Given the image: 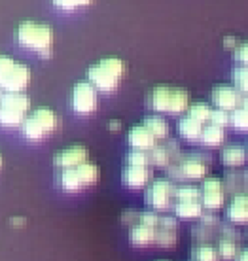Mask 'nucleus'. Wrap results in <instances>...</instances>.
Wrapping results in <instances>:
<instances>
[{
	"mask_svg": "<svg viewBox=\"0 0 248 261\" xmlns=\"http://www.w3.org/2000/svg\"><path fill=\"white\" fill-rule=\"evenodd\" d=\"M178 222L172 216H159V223L156 227V244L159 246H175L178 241Z\"/></svg>",
	"mask_w": 248,
	"mask_h": 261,
	"instance_id": "nucleus-9",
	"label": "nucleus"
},
{
	"mask_svg": "<svg viewBox=\"0 0 248 261\" xmlns=\"http://www.w3.org/2000/svg\"><path fill=\"white\" fill-rule=\"evenodd\" d=\"M210 161L212 159H210L209 153L193 151V153L180 157L178 165L182 169L184 178H188V180H203V178H207V172L210 169Z\"/></svg>",
	"mask_w": 248,
	"mask_h": 261,
	"instance_id": "nucleus-5",
	"label": "nucleus"
},
{
	"mask_svg": "<svg viewBox=\"0 0 248 261\" xmlns=\"http://www.w3.org/2000/svg\"><path fill=\"white\" fill-rule=\"evenodd\" d=\"M150 159H152V165H156V167H167V165H170L175 161V157L169 151L167 144H159V142L150 150Z\"/></svg>",
	"mask_w": 248,
	"mask_h": 261,
	"instance_id": "nucleus-28",
	"label": "nucleus"
},
{
	"mask_svg": "<svg viewBox=\"0 0 248 261\" xmlns=\"http://www.w3.org/2000/svg\"><path fill=\"white\" fill-rule=\"evenodd\" d=\"M177 186L170 178H152L146 188V202L154 210H169L175 201Z\"/></svg>",
	"mask_w": 248,
	"mask_h": 261,
	"instance_id": "nucleus-3",
	"label": "nucleus"
},
{
	"mask_svg": "<svg viewBox=\"0 0 248 261\" xmlns=\"http://www.w3.org/2000/svg\"><path fill=\"white\" fill-rule=\"evenodd\" d=\"M138 222L144 223V225H150V227H157V223H159V216H157L154 210H144V212H140Z\"/></svg>",
	"mask_w": 248,
	"mask_h": 261,
	"instance_id": "nucleus-37",
	"label": "nucleus"
},
{
	"mask_svg": "<svg viewBox=\"0 0 248 261\" xmlns=\"http://www.w3.org/2000/svg\"><path fill=\"white\" fill-rule=\"evenodd\" d=\"M216 250L220 254V259H235L237 254H239V242L237 239L229 235H224L218 239V244H216Z\"/></svg>",
	"mask_w": 248,
	"mask_h": 261,
	"instance_id": "nucleus-23",
	"label": "nucleus"
},
{
	"mask_svg": "<svg viewBox=\"0 0 248 261\" xmlns=\"http://www.w3.org/2000/svg\"><path fill=\"white\" fill-rule=\"evenodd\" d=\"M226 218L237 225L248 223V191H241L233 195L231 202L226 206Z\"/></svg>",
	"mask_w": 248,
	"mask_h": 261,
	"instance_id": "nucleus-12",
	"label": "nucleus"
},
{
	"mask_svg": "<svg viewBox=\"0 0 248 261\" xmlns=\"http://www.w3.org/2000/svg\"><path fill=\"white\" fill-rule=\"evenodd\" d=\"M59 125V119L55 116V112L49 110V108H38L34 110L29 118L23 119L21 123V129H23V135L31 140H40L46 135L53 133Z\"/></svg>",
	"mask_w": 248,
	"mask_h": 261,
	"instance_id": "nucleus-2",
	"label": "nucleus"
},
{
	"mask_svg": "<svg viewBox=\"0 0 248 261\" xmlns=\"http://www.w3.org/2000/svg\"><path fill=\"white\" fill-rule=\"evenodd\" d=\"M241 106L244 108V110H248V93H246V95H242V102H241Z\"/></svg>",
	"mask_w": 248,
	"mask_h": 261,
	"instance_id": "nucleus-45",
	"label": "nucleus"
},
{
	"mask_svg": "<svg viewBox=\"0 0 248 261\" xmlns=\"http://www.w3.org/2000/svg\"><path fill=\"white\" fill-rule=\"evenodd\" d=\"M229 125H233L237 130H248V110L239 106L229 112Z\"/></svg>",
	"mask_w": 248,
	"mask_h": 261,
	"instance_id": "nucleus-34",
	"label": "nucleus"
},
{
	"mask_svg": "<svg viewBox=\"0 0 248 261\" xmlns=\"http://www.w3.org/2000/svg\"><path fill=\"white\" fill-rule=\"evenodd\" d=\"M205 146H209V148H216V146H222L224 140H226V130L224 127L220 125H214V123H209V125H203V130H201V137H199Z\"/></svg>",
	"mask_w": 248,
	"mask_h": 261,
	"instance_id": "nucleus-19",
	"label": "nucleus"
},
{
	"mask_svg": "<svg viewBox=\"0 0 248 261\" xmlns=\"http://www.w3.org/2000/svg\"><path fill=\"white\" fill-rule=\"evenodd\" d=\"M175 201H201V188L197 186H178L175 190Z\"/></svg>",
	"mask_w": 248,
	"mask_h": 261,
	"instance_id": "nucleus-31",
	"label": "nucleus"
},
{
	"mask_svg": "<svg viewBox=\"0 0 248 261\" xmlns=\"http://www.w3.org/2000/svg\"><path fill=\"white\" fill-rule=\"evenodd\" d=\"M129 241L135 244V246H148V244H154L156 241V227H150V225H144V223H135L131 225L129 231Z\"/></svg>",
	"mask_w": 248,
	"mask_h": 261,
	"instance_id": "nucleus-16",
	"label": "nucleus"
},
{
	"mask_svg": "<svg viewBox=\"0 0 248 261\" xmlns=\"http://www.w3.org/2000/svg\"><path fill=\"white\" fill-rule=\"evenodd\" d=\"M210 98H212V105L216 106V108H222V110H235V108H239L242 102V93L237 89L235 85L231 84H220L216 85L214 89H212V95H210Z\"/></svg>",
	"mask_w": 248,
	"mask_h": 261,
	"instance_id": "nucleus-7",
	"label": "nucleus"
},
{
	"mask_svg": "<svg viewBox=\"0 0 248 261\" xmlns=\"http://www.w3.org/2000/svg\"><path fill=\"white\" fill-rule=\"evenodd\" d=\"M53 4L61 10H74L78 8V0H53Z\"/></svg>",
	"mask_w": 248,
	"mask_h": 261,
	"instance_id": "nucleus-41",
	"label": "nucleus"
},
{
	"mask_svg": "<svg viewBox=\"0 0 248 261\" xmlns=\"http://www.w3.org/2000/svg\"><path fill=\"white\" fill-rule=\"evenodd\" d=\"M246 151H248V142H246Z\"/></svg>",
	"mask_w": 248,
	"mask_h": 261,
	"instance_id": "nucleus-51",
	"label": "nucleus"
},
{
	"mask_svg": "<svg viewBox=\"0 0 248 261\" xmlns=\"http://www.w3.org/2000/svg\"><path fill=\"white\" fill-rule=\"evenodd\" d=\"M159 261H169V259H159Z\"/></svg>",
	"mask_w": 248,
	"mask_h": 261,
	"instance_id": "nucleus-50",
	"label": "nucleus"
},
{
	"mask_svg": "<svg viewBox=\"0 0 248 261\" xmlns=\"http://www.w3.org/2000/svg\"><path fill=\"white\" fill-rule=\"evenodd\" d=\"M0 167H2V157H0Z\"/></svg>",
	"mask_w": 248,
	"mask_h": 261,
	"instance_id": "nucleus-48",
	"label": "nucleus"
},
{
	"mask_svg": "<svg viewBox=\"0 0 248 261\" xmlns=\"http://www.w3.org/2000/svg\"><path fill=\"white\" fill-rule=\"evenodd\" d=\"M13 65H15V61H13L12 57H8V55H0V85H2V82H4L8 72L12 70Z\"/></svg>",
	"mask_w": 248,
	"mask_h": 261,
	"instance_id": "nucleus-38",
	"label": "nucleus"
},
{
	"mask_svg": "<svg viewBox=\"0 0 248 261\" xmlns=\"http://www.w3.org/2000/svg\"><path fill=\"white\" fill-rule=\"evenodd\" d=\"M201 186V204L205 210H218L226 204V188L224 180L214 176L203 178Z\"/></svg>",
	"mask_w": 248,
	"mask_h": 261,
	"instance_id": "nucleus-6",
	"label": "nucleus"
},
{
	"mask_svg": "<svg viewBox=\"0 0 248 261\" xmlns=\"http://www.w3.org/2000/svg\"><path fill=\"white\" fill-rule=\"evenodd\" d=\"M108 129H110V130H119V129H121V121H119V119H112V121H108Z\"/></svg>",
	"mask_w": 248,
	"mask_h": 261,
	"instance_id": "nucleus-43",
	"label": "nucleus"
},
{
	"mask_svg": "<svg viewBox=\"0 0 248 261\" xmlns=\"http://www.w3.org/2000/svg\"><path fill=\"white\" fill-rule=\"evenodd\" d=\"M224 44H226V47H237L239 42H237L235 36H226V38H224Z\"/></svg>",
	"mask_w": 248,
	"mask_h": 261,
	"instance_id": "nucleus-42",
	"label": "nucleus"
},
{
	"mask_svg": "<svg viewBox=\"0 0 248 261\" xmlns=\"http://www.w3.org/2000/svg\"><path fill=\"white\" fill-rule=\"evenodd\" d=\"M172 210L177 218H182V220H195L203 214V204L201 201H177L172 204Z\"/></svg>",
	"mask_w": 248,
	"mask_h": 261,
	"instance_id": "nucleus-20",
	"label": "nucleus"
},
{
	"mask_svg": "<svg viewBox=\"0 0 248 261\" xmlns=\"http://www.w3.org/2000/svg\"><path fill=\"white\" fill-rule=\"evenodd\" d=\"M76 172H78L80 176V182L82 186H93V184H97L98 176H101V172H98V167L95 163H89V161H84V163H80L76 167Z\"/></svg>",
	"mask_w": 248,
	"mask_h": 261,
	"instance_id": "nucleus-25",
	"label": "nucleus"
},
{
	"mask_svg": "<svg viewBox=\"0 0 248 261\" xmlns=\"http://www.w3.org/2000/svg\"><path fill=\"white\" fill-rule=\"evenodd\" d=\"M87 157H89V151L85 146H70L53 157V163L59 169H70V167H78L80 163L87 161Z\"/></svg>",
	"mask_w": 248,
	"mask_h": 261,
	"instance_id": "nucleus-14",
	"label": "nucleus"
},
{
	"mask_svg": "<svg viewBox=\"0 0 248 261\" xmlns=\"http://www.w3.org/2000/svg\"><path fill=\"white\" fill-rule=\"evenodd\" d=\"M97 102V87L89 80L78 82L74 85V89H72V108H74V112H78L82 116H87V114L95 112Z\"/></svg>",
	"mask_w": 248,
	"mask_h": 261,
	"instance_id": "nucleus-4",
	"label": "nucleus"
},
{
	"mask_svg": "<svg viewBox=\"0 0 248 261\" xmlns=\"http://www.w3.org/2000/svg\"><path fill=\"white\" fill-rule=\"evenodd\" d=\"M0 106L13 108V110H19L27 114V112L31 110V98L21 91H6L0 97Z\"/></svg>",
	"mask_w": 248,
	"mask_h": 261,
	"instance_id": "nucleus-18",
	"label": "nucleus"
},
{
	"mask_svg": "<svg viewBox=\"0 0 248 261\" xmlns=\"http://www.w3.org/2000/svg\"><path fill=\"white\" fill-rule=\"evenodd\" d=\"M98 63H103V65L106 66V68H110L114 74H118L119 78L123 76L125 72V63L119 57H105V59H101Z\"/></svg>",
	"mask_w": 248,
	"mask_h": 261,
	"instance_id": "nucleus-35",
	"label": "nucleus"
},
{
	"mask_svg": "<svg viewBox=\"0 0 248 261\" xmlns=\"http://www.w3.org/2000/svg\"><path fill=\"white\" fill-rule=\"evenodd\" d=\"M210 110H212V106L209 102H189L188 106V116L191 118H195L197 121H201V123H207L210 118Z\"/></svg>",
	"mask_w": 248,
	"mask_h": 261,
	"instance_id": "nucleus-30",
	"label": "nucleus"
},
{
	"mask_svg": "<svg viewBox=\"0 0 248 261\" xmlns=\"http://www.w3.org/2000/svg\"><path fill=\"white\" fill-rule=\"evenodd\" d=\"M189 106V93L184 89V87H172L170 89V100H169V110L167 114H182V112H188Z\"/></svg>",
	"mask_w": 248,
	"mask_h": 261,
	"instance_id": "nucleus-21",
	"label": "nucleus"
},
{
	"mask_svg": "<svg viewBox=\"0 0 248 261\" xmlns=\"http://www.w3.org/2000/svg\"><path fill=\"white\" fill-rule=\"evenodd\" d=\"M235 261H248V250H239Z\"/></svg>",
	"mask_w": 248,
	"mask_h": 261,
	"instance_id": "nucleus-44",
	"label": "nucleus"
},
{
	"mask_svg": "<svg viewBox=\"0 0 248 261\" xmlns=\"http://www.w3.org/2000/svg\"><path fill=\"white\" fill-rule=\"evenodd\" d=\"M87 80L97 87V91L110 93L119 85V76L118 74H114L110 68H106L103 63H97V65L89 66V70H87Z\"/></svg>",
	"mask_w": 248,
	"mask_h": 261,
	"instance_id": "nucleus-8",
	"label": "nucleus"
},
{
	"mask_svg": "<svg viewBox=\"0 0 248 261\" xmlns=\"http://www.w3.org/2000/svg\"><path fill=\"white\" fill-rule=\"evenodd\" d=\"M233 85L242 95L248 93V65H239L233 68Z\"/></svg>",
	"mask_w": 248,
	"mask_h": 261,
	"instance_id": "nucleus-33",
	"label": "nucleus"
},
{
	"mask_svg": "<svg viewBox=\"0 0 248 261\" xmlns=\"http://www.w3.org/2000/svg\"><path fill=\"white\" fill-rule=\"evenodd\" d=\"M203 125L205 123L197 121V119L191 118V116H184V118H180V121H178V133H180V137L188 138V140H199Z\"/></svg>",
	"mask_w": 248,
	"mask_h": 261,
	"instance_id": "nucleus-22",
	"label": "nucleus"
},
{
	"mask_svg": "<svg viewBox=\"0 0 248 261\" xmlns=\"http://www.w3.org/2000/svg\"><path fill=\"white\" fill-rule=\"evenodd\" d=\"M235 57L241 65H248V40H244V42H241V44H237Z\"/></svg>",
	"mask_w": 248,
	"mask_h": 261,
	"instance_id": "nucleus-39",
	"label": "nucleus"
},
{
	"mask_svg": "<svg viewBox=\"0 0 248 261\" xmlns=\"http://www.w3.org/2000/svg\"><path fill=\"white\" fill-rule=\"evenodd\" d=\"M248 151L241 144H229L222 150V161L228 167H241L246 163Z\"/></svg>",
	"mask_w": 248,
	"mask_h": 261,
	"instance_id": "nucleus-17",
	"label": "nucleus"
},
{
	"mask_svg": "<svg viewBox=\"0 0 248 261\" xmlns=\"http://www.w3.org/2000/svg\"><path fill=\"white\" fill-rule=\"evenodd\" d=\"M209 121L214 125H220V127H226V125H229V112L222 110V108H212Z\"/></svg>",
	"mask_w": 248,
	"mask_h": 261,
	"instance_id": "nucleus-36",
	"label": "nucleus"
},
{
	"mask_svg": "<svg viewBox=\"0 0 248 261\" xmlns=\"http://www.w3.org/2000/svg\"><path fill=\"white\" fill-rule=\"evenodd\" d=\"M125 165H138V167H150L152 159H150V151L146 150H133L125 155Z\"/></svg>",
	"mask_w": 248,
	"mask_h": 261,
	"instance_id": "nucleus-32",
	"label": "nucleus"
},
{
	"mask_svg": "<svg viewBox=\"0 0 248 261\" xmlns=\"http://www.w3.org/2000/svg\"><path fill=\"white\" fill-rule=\"evenodd\" d=\"M127 140H129L131 148H135V150H146V151H150L157 144V138L152 135V130L144 123L133 125L129 129V133H127Z\"/></svg>",
	"mask_w": 248,
	"mask_h": 261,
	"instance_id": "nucleus-13",
	"label": "nucleus"
},
{
	"mask_svg": "<svg viewBox=\"0 0 248 261\" xmlns=\"http://www.w3.org/2000/svg\"><path fill=\"white\" fill-rule=\"evenodd\" d=\"M93 0H78V6H87V4H91Z\"/></svg>",
	"mask_w": 248,
	"mask_h": 261,
	"instance_id": "nucleus-46",
	"label": "nucleus"
},
{
	"mask_svg": "<svg viewBox=\"0 0 248 261\" xmlns=\"http://www.w3.org/2000/svg\"><path fill=\"white\" fill-rule=\"evenodd\" d=\"M23 222H25L23 218H13V225H21Z\"/></svg>",
	"mask_w": 248,
	"mask_h": 261,
	"instance_id": "nucleus-47",
	"label": "nucleus"
},
{
	"mask_svg": "<svg viewBox=\"0 0 248 261\" xmlns=\"http://www.w3.org/2000/svg\"><path fill=\"white\" fill-rule=\"evenodd\" d=\"M191 259L193 261H222L216 246L207 244V242H201V244H195V246H193V250H191Z\"/></svg>",
	"mask_w": 248,
	"mask_h": 261,
	"instance_id": "nucleus-26",
	"label": "nucleus"
},
{
	"mask_svg": "<svg viewBox=\"0 0 248 261\" xmlns=\"http://www.w3.org/2000/svg\"><path fill=\"white\" fill-rule=\"evenodd\" d=\"M0 89H2V87H0ZM0 97H2V91H0Z\"/></svg>",
	"mask_w": 248,
	"mask_h": 261,
	"instance_id": "nucleus-49",
	"label": "nucleus"
},
{
	"mask_svg": "<svg viewBox=\"0 0 248 261\" xmlns=\"http://www.w3.org/2000/svg\"><path fill=\"white\" fill-rule=\"evenodd\" d=\"M23 119H25V112L0 106V125H4V127H17V125L23 123Z\"/></svg>",
	"mask_w": 248,
	"mask_h": 261,
	"instance_id": "nucleus-29",
	"label": "nucleus"
},
{
	"mask_svg": "<svg viewBox=\"0 0 248 261\" xmlns=\"http://www.w3.org/2000/svg\"><path fill=\"white\" fill-rule=\"evenodd\" d=\"M152 169L150 167H138V165H125L123 170H121V182L127 186V188H146L148 184L152 182Z\"/></svg>",
	"mask_w": 248,
	"mask_h": 261,
	"instance_id": "nucleus-10",
	"label": "nucleus"
},
{
	"mask_svg": "<svg viewBox=\"0 0 248 261\" xmlns=\"http://www.w3.org/2000/svg\"><path fill=\"white\" fill-rule=\"evenodd\" d=\"M15 38L21 46L44 51V49H49L53 44V29L36 21H23L15 31Z\"/></svg>",
	"mask_w": 248,
	"mask_h": 261,
	"instance_id": "nucleus-1",
	"label": "nucleus"
},
{
	"mask_svg": "<svg viewBox=\"0 0 248 261\" xmlns=\"http://www.w3.org/2000/svg\"><path fill=\"white\" fill-rule=\"evenodd\" d=\"M144 125L152 130V135H154L157 140H165V138L169 137V123L165 121V118L157 116V114L148 116V118L144 119Z\"/></svg>",
	"mask_w": 248,
	"mask_h": 261,
	"instance_id": "nucleus-24",
	"label": "nucleus"
},
{
	"mask_svg": "<svg viewBox=\"0 0 248 261\" xmlns=\"http://www.w3.org/2000/svg\"><path fill=\"white\" fill-rule=\"evenodd\" d=\"M31 82V68L27 65L15 63L12 66V70L6 74V78L2 82V89L4 91H23L27 85Z\"/></svg>",
	"mask_w": 248,
	"mask_h": 261,
	"instance_id": "nucleus-11",
	"label": "nucleus"
},
{
	"mask_svg": "<svg viewBox=\"0 0 248 261\" xmlns=\"http://www.w3.org/2000/svg\"><path fill=\"white\" fill-rule=\"evenodd\" d=\"M61 188L65 191H80L84 186L80 182V176L76 172V167H70V169H63L61 170V176H59Z\"/></svg>",
	"mask_w": 248,
	"mask_h": 261,
	"instance_id": "nucleus-27",
	"label": "nucleus"
},
{
	"mask_svg": "<svg viewBox=\"0 0 248 261\" xmlns=\"http://www.w3.org/2000/svg\"><path fill=\"white\" fill-rule=\"evenodd\" d=\"M138 218H140L138 210H125L121 214V222L127 223V225H135V223H138Z\"/></svg>",
	"mask_w": 248,
	"mask_h": 261,
	"instance_id": "nucleus-40",
	"label": "nucleus"
},
{
	"mask_svg": "<svg viewBox=\"0 0 248 261\" xmlns=\"http://www.w3.org/2000/svg\"><path fill=\"white\" fill-rule=\"evenodd\" d=\"M170 85H156L150 93L146 102L154 112H167L169 110V100H170Z\"/></svg>",
	"mask_w": 248,
	"mask_h": 261,
	"instance_id": "nucleus-15",
	"label": "nucleus"
}]
</instances>
